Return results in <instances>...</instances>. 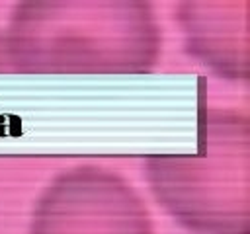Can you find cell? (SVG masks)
Segmentation results:
<instances>
[{"mask_svg": "<svg viewBox=\"0 0 250 234\" xmlns=\"http://www.w3.org/2000/svg\"><path fill=\"white\" fill-rule=\"evenodd\" d=\"M0 70H12V62H10V55H8V45H6V37L4 33L0 35Z\"/></svg>", "mask_w": 250, "mask_h": 234, "instance_id": "obj_5", "label": "cell"}, {"mask_svg": "<svg viewBox=\"0 0 250 234\" xmlns=\"http://www.w3.org/2000/svg\"><path fill=\"white\" fill-rule=\"evenodd\" d=\"M4 37L18 72L139 74L160 57V27L145 2H23Z\"/></svg>", "mask_w": 250, "mask_h": 234, "instance_id": "obj_1", "label": "cell"}, {"mask_svg": "<svg viewBox=\"0 0 250 234\" xmlns=\"http://www.w3.org/2000/svg\"><path fill=\"white\" fill-rule=\"evenodd\" d=\"M178 23L186 51L229 80H248L250 2H184Z\"/></svg>", "mask_w": 250, "mask_h": 234, "instance_id": "obj_4", "label": "cell"}, {"mask_svg": "<svg viewBox=\"0 0 250 234\" xmlns=\"http://www.w3.org/2000/svg\"><path fill=\"white\" fill-rule=\"evenodd\" d=\"M248 123L209 111L205 142L191 156H150L146 183L160 207L195 234H250Z\"/></svg>", "mask_w": 250, "mask_h": 234, "instance_id": "obj_2", "label": "cell"}, {"mask_svg": "<svg viewBox=\"0 0 250 234\" xmlns=\"http://www.w3.org/2000/svg\"><path fill=\"white\" fill-rule=\"evenodd\" d=\"M29 234H152V222L127 179L104 168L80 166L45 187Z\"/></svg>", "mask_w": 250, "mask_h": 234, "instance_id": "obj_3", "label": "cell"}]
</instances>
